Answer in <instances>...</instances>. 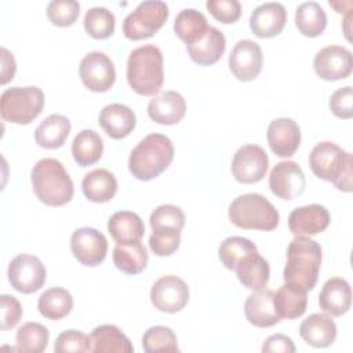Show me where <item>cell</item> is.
<instances>
[{"label":"cell","mask_w":353,"mask_h":353,"mask_svg":"<svg viewBox=\"0 0 353 353\" xmlns=\"http://www.w3.org/2000/svg\"><path fill=\"white\" fill-rule=\"evenodd\" d=\"M50 341V331L40 323L29 321L18 328L15 335V350L23 353L44 352Z\"/></svg>","instance_id":"37"},{"label":"cell","mask_w":353,"mask_h":353,"mask_svg":"<svg viewBox=\"0 0 353 353\" xmlns=\"http://www.w3.org/2000/svg\"><path fill=\"white\" fill-rule=\"evenodd\" d=\"M295 25L301 34L317 37L327 28V15L324 8L316 1H305L295 11Z\"/></svg>","instance_id":"35"},{"label":"cell","mask_w":353,"mask_h":353,"mask_svg":"<svg viewBox=\"0 0 353 353\" xmlns=\"http://www.w3.org/2000/svg\"><path fill=\"white\" fill-rule=\"evenodd\" d=\"M149 222H150L152 230L164 229V228L182 230L185 226V214L176 205L163 204V205H159L156 210H153V212L150 214Z\"/></svg>","instance_id":"43"},{"label":"cell","mask_w":353,"mask_h":353,"mask_svg":"<svg viewBox=\"0 0 353 353\" xmlns=\"http://www.w3.org/2000/svg\"><path fill=\"white\" fill-rule=\"evenodd\" d=\"M299 335L313 347H327L336 339V324L325 313H313L301 323Z\"/></svg>","instance_id":"24"},{"label":"cell","mask_w":353,"mask_h":353,"mask_svg":"<svg viewBox=\"0 0 353 353\" xmlns=\"http://www.w3.org/2000/svg\"><path fill=\"white\" fill-rule=\"evenodd\" d=\"M150 302L164 313L181 312L189 302V287L178 276H163L152 285Z\"/></svg>","instance_id":"12"},{"label":"cell","mask_w":353,"mask_h":353,"mask_svg":"<svg viewBox=\"0 0 353 353\" xmlns=\"http://www.w3.org/2000/svg\"><path fill=\"white\" fill-rule=\"evenodd\" d=\"M32 186L37 199L51 207L65 205L73 197V182L57 159L46 157L34 164Z\"/></svg>","instance_id":"5"},{"label":"cell","mask_w":353,"mask_h":353,"mask_svg":"<svg viewBox=\"0 0 353 353\" xmlns=\"http://www.w3.org/2000/svg\"><path fill=\"white\" fill-rule=\"evenodd\" d=\"M8 280L14 290L22 294L39 291L47 279V270L43 262L29 254H19L8 263Z\"/></svg>","instance_id":"9"},{"label":"cell","mask_w":353,"mask_h":353,"mask_svg":"<svg viewBox=\"0 0 353 353\" xmlns=\"http://www.w3.org/2000/svg\"><path fill=\"white\" fill-rule=\"evenodd\" d=\"M205 7L222 23H234L241 15V6L237 0H208Z\"/></svg>","instance_id":"45"},{"label":"cell","mask_w":353,"mask_h":353,"mask_svg":"<svg viewBox=\"0 0 353 353\" xmlns=\"http://www.w3.org/2000/svg\"><path fill=\"white\" fill-rule=\"evenodd\" d=\"M353 68L352 52L342 46H327L313 59L316 74L327 81H335L350 76Z\"/></svg>","instance_id":"15"},{"label":"cell","mask_w":353,"mask_h":353,"mask_svg":"<svg viewBox=\"0 0 353 353\" xmlns=\"http://www.w3.org/2000/svg\"><path fill=\"white\" fill-rule=\"evenodd\" d=\"M81 190L92 203L110 201L117 192V179L113 172L106 168H97L84 175Z\"/></svg>","instance_id":"26"},{"label":"cell","mask_w":353,"mask_h":353,"mask_svg":"<svg viewBox=\"0 0 353 353\" xmlns=\"http://www.w3.org/2000/svg\"><path fill=\"white\" fill-rule=\"evenodd\" d=\"M287 22L283 4L269 1L258 6L250 17V29L259 39H270L281 33Z\"/></svg>","instance_id":"19"},{"label":"cell","mask_w":353,"mask_h":353,"mask_svg":"<svg viewBox=\"0 0 353 353\" xmlns=\"http://www.w3.org/2000/svg\"><path fill=\"white\" fill-rule=\"evenodd\" d=\"M98 121L102 130L113 139L128 137L137 125L134 110L123 103H110L102 108Z\"/></svg>","instance_id":"22"},{"label":"cell","mask_w":353,"mask_h":353,"mask_svg":"<svg viewBox=\"0 0 353 353\" xmlns=\"http://www.w3.org/2000/svg\"><path fill=\"white\" fill-rule=\"evenodd\" d=\"M262 352L263 353H294L295 352V346L294 342L290 336L284 335V334H274L270 335L269 338H266V341L262 345Z\"/></svg>","instance_id":"48"},{"label":"cell","mask_w":353,"mask_h":353,"mask_svg":"<svg viewBox=\"0 0 353 353\" xmlns=\"http://www.w3.org/2000/svg\"><path fill=\"white\" fill-rule=\"evenodd\" d=\"M44 108V92L34 85L11 87L0 97V114L4 121L25 125L32 123Z\"/></svg>","instance_id":"7"},{"label":"cell","mask_w":353,"mask_h":353,"mask_svg":"<svg viewBox=\"0 0 353 353\" xmlns=\"http://www.w3.org/2000/svg\"><path fill=\"white\" fill-rule=\"evenodd\" d=\"M94 353H132L134 346L121 330L113 324H102L90 334Z\"/></svg>","instance_id":"27"},{"label":"cell","mask_w":353,"mask_h":353,"mask_svg":"<svg viewBox=\"0 0 353 353\" xmlns=\"http://www.w3.org/2000/svg\"><path fill=\"white\" fill-rule=\"evenodd\" d=\"M330 222V212L321 204L296 207L288 215V228L294 236L319 234L328 228Z\"/></svg>","instance_id":"17"},{"label":"cell","mask_w":353,"mask_h":353,"mask_svg":"<svg viewBox=\"0 0 353 353\" xmlns=\"http://www.w3.org/2000/svg\"><path fill=\"white\" fill-rule=\"evenodd\" d=\"M167 18L168 6L164 1H142L124 18L123 33L130 40L149 39L165 23Z\"/></svg>","instance_id":"8"},{"label":"cell","mask_w":353,"mask_h":353,"mask_svg":"<svg viewBox=\"0 0 353 353\" xmlns=\"http://www.w3.org/2000/svg\"><path fill=\"white\" fill-rule=\"evenodd\" d=\"M80 14V4L74 0H52L47 6V17L55 26L73 25Z\"/></svg>","instance_id":"41"},{"label":"cell","mask_w":353,"mask_h":353,"mask_svg":"<svg viewBox=\"0 0 353 353\" xmlns=\"http://www.w3.org/2000/svg\"><path fill=\"white\" fill-rule=\"evenodd\" d=\"M79 74L84 87L92 92H105L116 81V69L112 59L99 51H91L81 59Z\"/></svg>","instance_id":"10"},{"label":"cell","mask_w":353,"mask_h":353,"mask_svg":"<svg viewBox=\"0 0 353 353\" xmlns=\"http://www.w3.org/2000/svg\"><path fill=\"white\" fill-rule=\"evenodd\" d=\"M229 69L240 81H252L262 70L263 55L258 43L244 39L239 40L229 55Z\"/></svg>","instance_id":"16"},{"label":"cell","mask_w":353,"mask_h":353,"mask_svg":"<svg viewBox=\"0 0 353 353\" xmlns=\"http://www.w3.org/2000/svg\"><path fill=\"white\" fill-rule=\"evenodd\" d=\"M309 165L317 178L332 182L338 190L352 192L353 156L336 143L330 141L317 143L309 154Z\"/></svg>","instance_id":"2"},{"label":"cell","mask_w":353,"mask_h":353,"mask_svg":"<svg viewBox=\"0 0 353 353\" xmlns=\"http://www.w3.org/2000/svg\"><path fill=\"white\" fill-rule=\"evenodd\" d=\"M186 113L185 98L176 91H164L148 103L149 117L163 125L178 124Z\"/></svg>","instance_id":"21"},{"label":"cell","mask_w":353,"mask_h":353,"mask_svg":"<svg viewBox=\"0 0 353 353\" xmlns=\"http://www.w3.org/2000/svg\"><path fill=\"white\" fill-rule=\"evenodd\" d=\"M274 307L280 319H298L306 312L307 305V291L284 283L274 292Z\"/></svg>","instance_id":"31"},{"label":"cell","mask_w":353,"mask_h":353,"mask_svg":"<svg viewBox=\"0 0 353 353\" xmlns=\"http://www.w3.org/2000/svg\"><path fill=\"white\" fill-rule=\"evenodd\" d=\"M0 51H1V84H7L10 80L14 79L17 65H15L14 55L6 47H1Z\"/></svg>","instance_id":"49"},{"label":"cell","mask_w":353,"mask_h":353,"mask_svg":"<svg viewBox=\"0 0 353 353\" xmlns=\"http://www.w3.org/2000/svg\"><path fill=\"white\" fill-rule=\"evenodd\" d=\"M0 303H1L0 328L3 331L11 330L19 323V320L22 317V313H23L22 306L15 296L7 295V294H3L0 296Z\"/></svg>","instance_id":"47"},{"label":"cell","mask_w":353,"mask_h":353,"mask_svg":"<svg viewBox=\"0 0 353 353\" xmlns=\"http://www.w3.org/2000/svg\"><path fill=\"white\" fill-rule=\"evenodd\" d=\"M108 232L116 243L141 241L145 234V225L138 214L132 211H117L109 218Z\"/></svg>","instance_id":"30"},{"label":"cell","mask_w":353,"mask_h":353,"mask_svg":"<svg viewBox=\"0 0 353 353\" xmlns=\"http://www.w3.org/2000/svg\"><path fill=\"white\" fill-rule=\"evenodd\" d=\"M70 250L81 265L94 268L106 258L108 240L94 228H80L72 233Z\"/></svg>","instance_id":"13"},{"label":"cell","mask_w":353,"mask_h":353,"mask_svg":"<svg viewBox=\"0 0 353 353\" xmlns=\"http://www.w3.org/2000/svg\"><path fill=\"white\" fill-rule=\"evenodd\" d=\"M174 159V145L163 134H149L132 149L128 170L139 181H150L165 171Z\"/></svg>","instance_id":"3"},{"label":"cell","mask_w":353,"mask_h":353,"mask_svg":"<svg viewBox=\"0 0 353 353\" xmlns=\"http://www.w3.org/2000/svg\"><path fill=\"white\" fill-rule=\"evenodd\" d=\"M207 29V18L203 12L194 8L182 10L174 21V32L183 43H186V46L200 40Z\"/></svg>","instance_id":"36"},{"label":"cell","mask_w":353,"mask_h":353,"mask_svg":"<svg viewBox=\"0 0 353 353\" xmlns=\"http://www.w3.org/2000/svg\"><path fill=\"white\" fill-rule=\"evenodd\" d=\"M350 303L352 290L345 279L331 277L324 283L319 294V305L324 313L339 317L350 309Z\"/></svg>","instance_id":"23"},{"label":"cell","mask_w":353,"mask_h":353,"mask_svg":"<svg viewBox=\"0 0 353 353\" xmlns=\"http://www.w3.org/2000/svg\"><path fill=\"white\" fill-rule=\"evenodd\" d=\"M268 168L269 157L266 152L254 143L239 148L232 160V174L234 179L245 185L262 181Z\"/></svg>","instance_id":"11"},{"label":"cell","mask_w":353,"mask_h":353,"mask_svg":"<svg viewBox=\"0 0 353 353\" xmlns=\"http://www.w3.org/2000/svg\"><path fill=\"white\" fill-rule=\"evenodd\" d=\"M269 188L274 196L283 200H294L305 192V174L298 163L292 160L280 161L270 171Z\"/></svg>","instance_id":"14"},{"label":"cell","mask_w":353,"mask_h":353,"mask_svg":"<svg viewBox=\"0 0 353 353\" xmlns=\"http://www.w3.org/2000/svg\"><path fill=\"white\" fill-rule=\"evenodd\" d=\"M270 150L279 157H291L301 145V128L290 117L274 119L266 132Z\"/></svg>","instance_id":"18"},{"label":"cell","mask_w":353,"mask_h":353,"mask_svg":"<svg viewBox=\"0 0 353 353\" xmlns=\"http://www.w3.org/2000/svg\"><path fill=\"white\" fill-rule=\"evenodd\" d=\"M57 353H85L91 352L90 335L77 330H68L61 332L54 343Z\"/></svg>","instance_id":"44"},{"label":"cell","mask_w":353,"mask_h":353,"mask_svg":"<svg viewBox=\"0 0 353 353\" xmlns=\"http://www.w3.org/2000/svg\"><path fill=\"white\" fill-rule=\"evenodd\" d=\"M186 48L193 62L201 66H208L216 63L222 58L226 50V39L219 29L208 26L205 34L196 43L186 46Z\"/></svg>","instance_id":"25"},{"label":"cell","mask_w":353,"mask_h":353,"mask_svg":"<svg viewBox=\"0 0 353 353\" xmlns=\"http://www.w3.org/2000/svg\"><path fill=\"white\" fill-rule=\"evenodd\" d=\"M255 251H258V248L250 239L241 236H232L221 243L218 248V256L226 269L234 270L244 256Z\"/></svg>","instance_id":"38"},{"label":"cell","mask_w":353,"mask_h":353,"mask_svg":"<svg viewBox=\"0 0 353 353\" xmlns=\"http://www.w3.org/2000/svg\"><path fill=\"white\" fill-rule=\"evenodd\" d=\"M142 347L148 353L179 350L176 335L171 328L164 325H154L148 328L142 336Z\"/></svg>","instance_id":"40"},{"label":"cell","mask_w":353,"mask_h":353,"mask_svg":"<svg viewBox=\"0 0 353 353\" xmlns=\"http://www.w3.org/2000/svg\"><path fill=\"white\" fill-rule=\"evenodd\" d=\"M330 110L338 119H352L353 116V90L350 85L338 88L331 97L328 102Z\"/></svg>","instance_id":"46"},{"label":"cell","mask_w":353,"mask_h":353,"mask_svg":"<svg viewBox=\"0 0 353 353\" xmlns=\"http://www.w3.org/2000/svg\"><path fill=\"white\" fill-rule=\"evenodd\" d=\"M321 247L307 236H295L287 248V262L283 272L284 283L306 291L314 288L321 266Z\"/></svg>","instance_id":"1"},{"label":"cell","mask_w":353,"mask_h":353,"mask_svg":"<svg viewBox=\"0 0 353 353\" xmlns=\"http://www.w3.org/2000/svg\"><path fill=\"white\" fill-rule=\"evenodd\" d=\"M239 281L250 290L265 288L270 277L269 262L258 251L244 256L234 269Z\"/></svg>","instance_id":"28"},{"label":"cell","mask_w":353,"mask_h":353,"mask_svg":"<svg viewBox=\"0 0 353 353\" xmlns=\"http://www.w3.org/2000/svg\"><path fill=\"white\" fill-rule=\"evenodd\" d=\"M72 124L62 114H50L34 130V141L44 149H58L68 139Z\"/></svg>","instance_id":"29"},{"label":"cell","mask_w":353,"mask_h":353,"mask_svg":"<svg viewBox=\"0 0 353 353\" xmlns=\"http://www.w3.org/2000/svg\"><path fill=\"white\" fill-rule=\"evenodd\" d=\"M181 244V230L172 228L156 229L149 237V247L157 256L172 255Z\"/></svg>","instance_id":"42"},{"label":"cell","mask_w":353,"mask_h":353,"mask_svg":"<svg viewBox=\"0 0 353 353\" xmlns=\"http://www.w3.org/2000/svg\"><path fill=\"white\" fill-rule=\"evenodd\" d=\"M127 81L134 92L156 95L164 81L163 54L154 44H145L131 51L127 61Z\"/></svg>","instance_id":"4"},{"label":"cell","mask_w":353,"mask_h":353,"mask_svg":"<svg viewBox=\"0 0 353 353\" xmlns=\"http://www.w3.org/2000/svg\"><path fill=\"white\" fill-rule=\"evenodd\" d=\"M103 153V141L94 130H81L73 139L72 154L80 167H88L99 161Z\"/></svg>","instance_id":"34"},{"label":"cell","mask_w":353,"mask_h":353,"mask_svg":"<svg viewBox=\"0 0 353 353\" xmlns=\"http://www.w3.org/2000/svg\"><path fill=\"white\" fill-rule=\"evenodd\" d=\"M274 291L261 288L250 294L244 302V314L250 324L268 328L277 324L281 319L274 307Z\"/></svg>","instance_id":"20"},{"label":"cell","mask_w":353,"mask_h":353,"mask_svg":"<svg viewBox=\"0 0 353 353\" xmlns=\"http://www.w3.org/2000/svg\"><path fill=\"white\" fill-rule=\"evenodd\" d=\"M230 222L247 230H273L279 226L280 215L276 207L259 193L237 196L229 205Z\"/></svg>","instance_id":"6"},{"label":"cell","mask_w":353,"mask_h":353,"mask_svg":"<svg viewBox=\"0 0 353 353\" xmlns=\"http://www.w3.org/2000/svg\"><path fill=\"white\" fill-rule=\"evenodd\" d=\"M149 256L141 241L117 243L113 248L114 266L127 274H138L148 265Z\"/></svg>","instance_id":"32"},{"label":"cell","mask_w":353,"mask_h":353,"mask_svg":"<svg viewBox=\"0 0 353 353\" xmlns=\"http://www.w3.org/2000/svg\"><path fill=\"white\" fill-rule=\"evenodd\" d=\"M37 309L48 320H61L72 312L73 296L62 287H51L39 296Z\"/></svg>","instance_id":"33"},{"label":"cell","mask_w":353,"mask_h":353,"mask_svg":"<svg viewBox=\"0 0 353 353\" xmlns=\"http://www.w3.org/2000/svg\"><path fill=\"white\" fill-rule=\"evenodd\" d=\"M84 30L91 37L103 40L114 33V15L105 7H92L85 12Z\"/></svg>","instance_id":"39"}]
</instances>
